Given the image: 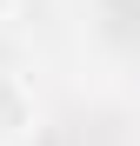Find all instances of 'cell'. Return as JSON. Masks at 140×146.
Segmentation results:
<instances>
[{
    "instance_id": "2",
    "label": "cell",
    "mask_w": 140,
    "mask_h": 146,
    "mask_svg": "<svg viewBox=\"0 0 140 146\" xmlns=\"http://www.w3.org/2000/svg\"><path fill=\"white\" fill-rule=\"evenodd\" d=\"M13 13H20V0H0V27H7V20H13Z\"/></svg>"
},
{
    "instance_id": "1",
    "label": "cell",
    "mask_w": 140,
    "mask_h": 146,
    "mask_svg": "<svg viewBox=\"0 0 140 146\" xmlns=\"http://www.w3.org/2000/svg\"><path fill=\"white\" fill-rule=\"evenodd\" d=\"M40 126V93L27 73H0V139H27Z\"/></svg>"
}]
</instances>
